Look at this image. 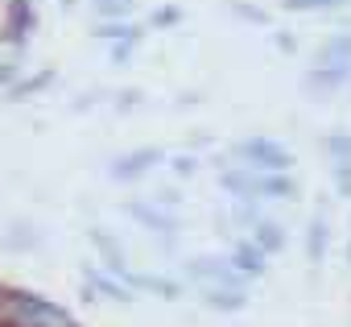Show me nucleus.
<instances>
[{
    "instance_id": "9b49d317",
    "label": "nucleus",
    "mask_w": 351,
    "mask_h": 327,
    "mask_svg": "<svg viewBox=\"0 0 351 327\" xmlns=\"http://www.w3.org/2000/svg\"><path fill=\"white\" fill-rule=\"evenodd\" d=\"M128 212H132L136 220H145L149 228H157V232H173V220H169V216H161V212H153V207H141V203H128Z\"/></svg>"
},
{
    "instance_id": "f257e3e1",
    "label": "nucleus",
    "mask_w": 351,
    "mask_h": 327,
    "mask_svg": "<svg viewBox=\"0 0 351 327\" xmlns=\"http://www.w3.org/2000/svg\"><path fill=\"white\" fill-rule=\"evenodd\" d=\"M9 315L17 327H75L58 306H50L34 294H9Z\"/></svg>"
},
{
    "instance_id": "1a4fd4ad",
    "label": "nucleus",
    "mask_w": 351,
    "mask_h": 327,
    "mask_svg": "<svg viewBox=\"0 0 351 327\" xmlns=\"http://www.w3.org/2000/svg\"><path fill=\"white\" fill-rule=\"evenodd\" d=\"M330 63H351V34L330 38V42L314 54V67H330Z\"/></svg>"
},
{
    "instance_id": "39448f33",
    "label": "nucleus",
    "mask_w": 351,
    "mask_h": 327,
    "mask_svg": "<svg viewBox=\"0 0 351 327\" xmlns=\"http://www.w3.org/2000/svg\"><path fill=\"white\" fill-rule=\"evenodd\" d=\"M153 161H161V153L157 149H136V153H128V157H120L116 166H112V179H136V174H145Z\"/></svg>"
},
{
    "instance_id": "7ed1b4c3",
    "label": "nucleus",
    "mask_w": 351,
    "mask_h": 327,
    "mask_svg": "<svg viewBox=\"0 0 351 327\" xmlns=\"http://www.w3.org/2000/svg\"><path fill=\"white\" fill-rule=\"evenodd\" d=\"M186 273L199 278V282H207V286H236V290H244V278H248V273H240L232 261H215V257H199V261H191Z\"/></svg>"
},
{
    "instance_id": "0eeeda50",
    "label": "nucleus",
    "mask_w": 351,
    "mask_h": 327,
    "mask_svg": "<svg viewBox=\"0 0 351 327\" xmlns=\"http://www.w3.org/2000/svg\"><path fill=\"white\" fill-rule=\"evenodd\" d=\"M203 302H207V306H215V311H244L248 294H244V290H236V286H211Z\"/></svg>"
},
{
    "instance_id": "4468645a",
    "label": "nucleus",
    "mask_w": 351,
    "mask_h": 327,
    "mask_svg": "<svg viewBox=\"0 0 351 327\" xmlns=\"http://www.w3.org/2000/svg\"><path fill=\"white\" fill-rule=\"evenodd\" d=\"M95 13L99 17H128L132 13V0H95Z\"/></svg>"
},
{
    "instance_id": "f03ea898",
    "label": "nucleus",
    "mask_w": 351,
    "mask_h": 327,
    "mask_svg": "<svg viewBox=\"0 0 351 327\" xmlns=\"http://www.w3.org/2000/svg\"><path fill=\"white\" fill-rule=\"evenodd\" d=\"M236 153L248 161L252 170H277V174L289 170V149H281V145L269 141V137H252V141L236 145Z\"/></svg>"
},
{
    "instance_id": "dca6fc26",
    "label": "nucleus",
    "mask_w": 351,
    "mask_h": 327,
    "mask_svg": "<svg viewBox=\"0 0 351 327\" xmlns=\"http://www.w3.org/2000/svg\"><path fill=\"white\" fill-rule=\"evenodd\" d=\"M99 38H136V30L132 25H104Z\"/></svg>"
},
{
    "instance_id": "2eb2a0df",
    "label": "nucleus",
    "mask_w": 351,
    "mask_h": 327,
    "mask_svg": "<svg viewBox=\"0 0 351 327\" xmlns=\"http://www.w3.org/2000/svg\"><path fill=\"white\" fill-rule=\"evenodd\" d=\"M335 187L343 195H351V161H335Z\"/></svg>"
},
{
    "instance_id": "6e6552de",
    "label": "nucleus",
    "mask_w": 351,
    "mask_h": 327,
    "mask_svg": "<svg viewBox=\"0 0 351 327\" xmlns=\"http://www.w3.org/2000/svg\"><path fill=\"white\" fill-rule=\"evenodd\" d=\"M232 265H236L240 273H248V278H252V273H265V253H261L252 240H240V245H236V257H232Z\"/></svg>"
},
{
    "instance_id": "9d476101",
    "label": "nucleus",
    "mask_w": 351,
    "mask_h": 327,
    "mask_svg": "<svg viewBox=\"0 0 351 327\" xmlns=\"http://www.w3.org/2000/svg\"><path fill=\"white\" fill-rule=\"evenodd\" d=\"M306 253H310V261H322V253H326V220H322V216H318V220H310Z\"/></svg>"
},
{
    "instance_id": "f8f14e48",
    "label": "nucleus",
    "mask_w": 351,
    "mask_h": 327,
    "mask_svg": "<svg viewBox=\"0 0 351 327\" xmlns=\"http://www.w3.org/2000/svg\"><path fill=\"white\" fill-rule=\"evenodd\" d=\"M322 149H326L335 161H351V133H330V137H322Z\"/></svg>"
},
{
    "instance_id": "f3484780",
    "label": "nucleus",
    "mask_w": 351,
    "mask_h": 327,
    "mask_svg": "<svg viewBox=\"0 0 351 327\" xmlns=\"http://www.w3.org/2000/svg\"><path fill=\"white\" fill-rule=\"evenodd\" d=\"M195 170H199V161H195V157H173V174H182V179H186V174H195Z\"/></svg>"
},
{
    "instance_id": "a211bd4d",
    "label": "nucleus",
    "mask_w": 351,
    "mask_h": 327,
    "mask_svg": "<svg viewBox=\"0 0 351 327\" xmlns=\"http://www.w3.org/2000/svg\"><path fill=\"white\" fill-rule=\"evenodd\" d=\"M347 257H351V249H347Z\"/></svg>"
},
{
    "instance_id": "ddd939ff",
    "label": "nucleus",
    "mask_w": 351,
    "mask_h": 327,
    "mask_svg": "<svg viewBox=\"0 0 351 327\" xmlns=\"http://www.w3.org/2000/svg\"><path fill=\"white\" fill-rule=\"evenodd\" d=\"M347 0H285L289 13H318V9H339Z\"/></svg>"
},
{
    "instance_id": "423d86ee",
    "label": "nucleus",
    "mask_w": 351,
    "mask_h": 327,
    "mask_svg": "<svg viewBox=\"0 0 351 327\" xmlns=\"http://www.w3.org/2000/svg\"><path fill=\"white\" fill-rule=\"evenodd\" d=\"M252 245H256L265 257L281 253V249H285V232H281V224H273V220H256V224H252Z\"/></svg>"
},
{
    "instance_id": "20e7f679",
    "label": "nucleus",
    "mask_w": 351,
    "mask_h": 327,
    "mask_svg": "<svg viewBox=\"0 0 351 327\" xmlns=\"http://www.w3.org/2000/svg\"><path fill=\"white\" fill-rule=\"evenodd\" d=\"M351 79V63H330V67H314L310 75H306V83H310V91H335L339 83H347Z\"/></svg>"
}]
</instances>
